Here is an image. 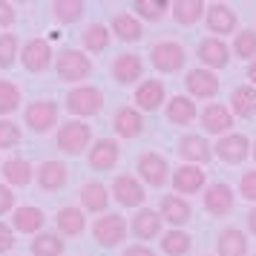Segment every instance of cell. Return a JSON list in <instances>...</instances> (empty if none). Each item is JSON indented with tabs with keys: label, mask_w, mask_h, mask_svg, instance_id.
<instances>
[{
	"label": "cell",
	"mask_w": 256,
	"mask_h": 256,
	"mask_svg": "<svg viewBox=\"0 0 256 256\" xmlns=\"http://www.w3.org/2000/svg\"><path fill=\"white\" fill-rule=\"evenodd\" d=\"M55 147H58L64 156H72V158L81 156L84 150H90V147H92V130H90V124H84L78 118H70V121L58 124Z\"/></svg>",
	"instance_id": "6da1fadb"
},
{
	"label": "cell",
	"mask_w": 256,
	"mask_h": 256,
	"mask_svg": "<svg viewBox=\"0 0 256 256\" xmlns=\"http://www.w3.org/2000/svg\"><path fill=\"white\" fill-rule=\"evenodd\" d=\"M64 104L70 110V118H78V121H81V118H92L104 110V92H101L98 86L84 84V86H75V90L66 92Z\"/></svg>",
	"instance_id": "7a4b0ae2"
},
{
	"label": "cell",
	"mask_w": 256,
	"mask_h": 256,
	"mask_svg": "<svg viewBox=\"0 0 256 256\" xmlns=\"http://www.w3.org/2000/svg\"><path fill=\"white\" fill-rule=\"evenodd\" d=\"M55 75L66 84H78L86 81L92 75V60L84 49H64L55 58Z\"/></svg>",
	"instance_id": "3957f363"
},
{
	"label": "cell",
	"mask_w": 256,
	"mask_h": 256,
	"mask_svg": "<svg viewBox=\"0 0 256 256\" xmlns=\"http://www.w3.org/2000/svg\"><path fill=\"white\" fill-rule=\"evenodd\" d=\"M60 110L55 101H46V98H40V101H32V104H26L24 110V124L32 132H38V136H46L49 130H55L60 124L58 121Z\"/></svg>",
	"instance_id": "277c9868"
},
{
	"label": "cell",
	"mask_w": 256,
	"mask_h": 256,
	"mask_svg": "<svg viewBox=\"0 0 256 256\" xmlns=\"http://www.w3.org/2000/svg\"><path fill=\"white\" fill-rule=\"evenodd\" d=\"M127 230L130 224L124 222V216H118V213H104V216H98L92 224V239L104 250H112L118 244L127 239Z\"/></svg>",
	"instance_id": "5b68a950"
},
{
	"label": "cell",
	"mask_w": 256,
	"mask_h": 256,
	"mask_svg": "<svg viewBox=\"0 0 256 256\" xmlns=\"http://www.w3.org/2000/svg\"><path fill=\"white\" fill-rule=\"evenodd\" d=\"M150 60L152 66L164 75H173V72H182L187 64V49L178 44V40H158L156 46L150 49Z\"/></svg>",
	"instance_id": "8992f818"
},
{
	"label": "cell",
	"mask_w": 256,
	"mask_h": 256,
	"mask_svg": "<svg viewBox=\"0 0 256 256\" xmlns=\"http://www.w3.org/2000/svg\"><path fill=\"white\" fill-rule=\"evenodd\" d=\"M196 58L202 60V70H224L228 64H230V46L222 40V38H202L196 46Z\"/></svg>",
	"instance_id": "52a82bcc"
},
{
	"label": "cell",
	"mask_w": 256,
	"mask_h": 256,
	"mask_svg": "<svg viewBox=\"0 0 256 256\" xmlns=\"http://www.w3.org/2000/svg\"><path fill=\"white\" fill-rule=\"evenodd\" d=\"M20 64H24L26 72H46L49 64H55V52L49 46V40L44 38H32V40H26L24 49H20Z\"/></svg>",
	"instance_id": "ba28073f"
},
{
	"label": "cell",
	"mask_w": 256,
	"mask_h": 256,
	"mask_svg": "<svg viewBox=\"0 0 256 256\" xmlns=\"http://www.w3.org/2000/svg\"><path fill=\"white\" fill-rule=\"evenodd\" d=\"M136 170H138L141 182L150 187H164L170 182V164L158 152H141L138 162H136Z\"/></svg>",
	"instance_id": "9c48e42d"
},
{
	"label": "cell",
	"mask_w": 256,
	"mask_h": 256,
	"mask_svg": "<svg viewBox=\"0 0 256 256\" xmlns=\"http://www.w3.org/2000/svg\"><path fill=\"white\" fill-rule=\"evenodd\" d=\"M170 184H173L176 196L184 198V196H193V193H202L204 184H208V176L196 164H182L170 173Z\"/></svg>",
	"instance_id": "30bf717a"
},
{
	"label": "cell",
	"mask_w": 256,
	"mask_h": 256,
	"mask_svg": "<svg viewBox=\"0 0 256 256\" xmlns=\"http://www.w3.org/2000/svg\"><path fill=\"white\" fill-rule=\"evenodd\" d=\"M213 156L224 164H242L250 156V138L242 132H228L213 144Z\"/></svg>",
	"instance_id": "8fae6325"
},
{
	"label": "cell",
	"mask_w": 256,
	"mask_h": 256,
	"mask_svg": "<svg viewBox=\"0 0 256 256\" xmlns=\"http://www.w3.org/2000/svg\"><path fill=\"white\" fill-rule=\"evenodd\" d=\"M184 86H187V95L190 98H198V101H210L219 95V75L210 70H187L184 75Z\"/></svg>",
	"instance_id": "7c38bea8"
},
{
	"label": "cell",
	"mask_w": 256,
	"mask_h": 256,
	"mask_svg": "<svg viewBox=\"0 0 256 256\" xmlns=\"http://www.w3.org/2000/svg\"><path fill=\"white\" fill-rule=\"evenodd\" d=\"M110 196L116 198L121 208H141V204H144V198H147V193H144V187H141V182L136 178V176L121 173V176L112 178Z\"/></svg>",
	"instance_id": "4fadbf2b"
},
{
	"label": "cell",
	"mask_w": 256,
	"mask_h": 256,
	"mask_svg": "<svg viewBox=\"0 0 256 256\" xmlns=\"http://www.w3.org/2000/svg\"><path fill=\"white\" fill-rule=\"evenodd\" d=\"M204 24H208V32H213V38H224L236 32L239 14L233 12L228 3H210L208 12H204Z\"/></svg>",
	"instance_id": "5bb4252c"
},
{
	"label": "cell",
	"mask_w": 256,
	"mask_h": 256,
	"mask_svg": "<svg viewBox=\"0 0 256 256\" xmlns=\"http://www.w3.org/2000/svg\"><path fill=\"white\" fill-rule=\"evenodd\" d=\"M118 158H121V147H118L116 138H98L92 147L86 150V162H90V167L98 170V173L116 170Z\"/></svg>",
	"instance_id": "9a60e30c"
},
{
	"label": "cell",
	"mask_w": 256,
	"mask_h": 256,
	"mask_svg": "<svg viewBox=\"0 0 256 256\" xmlns=\"http://www.w3.org/2000/svg\"><path fill=\"white\" fill-rule=\"evenodd\" d=\"M198 124H202L204 132L222 138V136H228V132L233 130V112L224 104H208L202 112H198Z\"/></svg>",
	"instance_id": "2e32d148"
},
{
	"label": "cell",
	"mask_w": 256,
	"mask_h": 256,
	"mask_svg": "<svg viewBox=\"0 0 256 256\" xmlns=\"http://www.w3.org/2000/svg\"><path fill=\"white\" fill-rule=\"evenodd\" d=\"M162 228H164V219L158 216V210H152V208H141L132 216V222H130V233L136 239H141V244H147L150 239H158Z\"/></svg>",
	"instance_id": "e0dca14e"
},
{
	"label": "cell",
	"mask_w": 256,
	"mask_h": 256,
	"mask_svg": "<svg viewBox=\"0 0 256 256\" xmlns=\"http://www.w3.org/2000/svg\"><path fill=\"white\" fill-rule=\"evenodd\" d=\"M178 156H182V162L184 164H196V167H202V164H208L210 158H213V147H210V141L204 138V136H182L178 138Z\"/></svg>",
	"instance_id": "ac0fdd59"
},
{
	"label": "cell",
	"mask_w": 256,
	"mask_h": 256,
	"mask_svg": "<svg viewBox=\"0 0 256 256\" xmlns=\"http://www.w3.org/2000/svg\"><path fill=\"white\" fill-rule=\"evenodd\" d=\"M35 182L44 193H58L70 182V170H66L64 162H44V164H38Z\"/></svg>",
	"instance_id": "d6986e66"
},
{
	"label": "cell",
	"mask_w": 256,
	"mask_h": 256,
	"mask_svg": "<svg viewBox=\"0 0 256 256\" xmlns=\"http://www.w3.org/2000/svg\"><path fill=\"white\" fill-rule=\"evenodd\" d=\"M158 216L167 224H173L176 230H182V224H187V222L193 219V208H190L187 198L170 193V196H162V202H158Z\"/></svg>",
	"instance_id": "ffe728a7"
},
{
	"label": "cell",
	"mask_w": 256,
	"mask_h": 256,
	"mask_svg": "<svg viewBox=\"0 0 256 256\" xmlns=\"http://www.w3.org/2000/svg\"><path fill=\"white\" fill-rule=\"evenodd\" d=\"M204 210H208L210 216H228L236 204V196H233V187L224 184V182H216V184H210L204 193Z\"/></svg>",
	"instance_id": "44dd1931"
},
{
	"label": "cell",
	"mask_w": 256,
	"mask_h": 256,
	"mask_svg": "<svg viewBox=\"0 0 256 256\" xmlns=\"http://www.w3.org/2000/svg\"><path fill=\"white\" fill-rule=\"evenodd\" d=\"M132 101H136L138 112H156L164 104V81H158V78L141 81L136 86V92H132Z\"/></svg>",
	"instance_id": "7402d4cb"
},
{
	"label": "cell",
	"mask_w": 256,
	"mask_h": 256,
	"mask_svg": "<svg viewBox=\"0 0 256 256\" xmlns=\"http://www.w3.org/2000/svg\"><path fill=\"white\" fill-rule=\"evenodd\" d=\"M46 224V213L35 204L26 208H14L12 210V230L14 233H26V236H38Z\"/></svg>",
	"instance_id": "603a6c76"
},
{
	"label": "cell",
	"mask_w": 256,
	"mask_h": 256,
	"mask_svg": "<svg viewBox=\"0 0 256 256\" xmlns=\"http://www.w3.org/2000/svg\"><path fill=\"white\" fill-rule=\"evenodd\" d=\"M138 78H144V60L136 55V52H124L112 60V81L121 84V86H130Z\"/></svg>",
	"instance_id": "cb8c5ba5"
},
{
	"label": "cell",
	"mask_w": 256,
	"mask_h": 256,
	"mask_svg": "<svg viewBox=\"0 0 256 256\" xmlns=\"http://www.w3.org/2000/svg\"><path fill=\"white\" fill-rule=\"evenodd\" d=\"M164 116H167V121L176 124V127H187V124H193V121L198 118V106H196V101H193L190 95H176V98L167 101Z\"/></svg>",
	"instance_id": "d4e9b609"
},
{
	"label": "cell",
	"mask_w": 256,
	"mask_h": 256,
	"mask_svg": "<svg viewBox=\"0 0 256 256\" xmlns=\"http://www.w3.org/2000/svg\"><path fill=\"white\" fill-rule=\"evenodd\" d=\"M112 130L118 132V138H138L144 132V118L136 106H118L112 116Z\"/></svg>",
	"instance_id": "484cf974"
},
{
	"label": "cell",
	"mask_w": 256,
	"mask_h": 256,
	"mask_svg": "<svg viewBox=\"0 0 256 256\" xmlns=\"http://www.w3.org/2000/svg\"><path fill=\"white\" fill-rule=\"evenodd\" d=\"M55 228H58V233L64 236V239H75V236H81V233L86 230V213H84L81 208L66 204V208L58 210V216H55Z\"/></svg>",
	"instance_id": "4316f807"
},
{
	"label": "cell",
	"mask_w": 256,
	"mask_h": 256,
	"mask_svg": "<svg viewBox=\"0 0 256 256\" xmlns=\"http://www.w3.org/2000/svg\"><path fill=\"white\" fill-rule=\"evenodd\" d=\"M81 210L84 213H101L104 216L106 208H110V190H106L101 182H86V184L81 187Z\"/></svg>",
	"instance_id": "83f0119b"
},
{
	"label": "cell",
	"mask_w": 256,
	"mask_h": 256,
	"mask_svg": "<svg viewBox=\"0 0 256 256\" xmlns=\"http://www.w3.org/2000/svg\"><path fill=\"white\" fill-rule=\"evenodd\" d=\"M208 12V3L204 0H173L170 3V14H173L176 24L182 26H196Z\"/></svg>",
	"instance_id": "f1b7e54d"
},
{
	"label": "cell",
	"mask_w": 256,
	"mask_h": 256,
	"mask_svg": "<svg viewBox=\"0 0 256 256\" xmlns=\"http://www.w3.org/2000/svg\"><path fill=\"white\" fill-rule=\"evenodd\" d=\"M110 32L118 38V40H127V44H136V40H141L144 38V26H141V20L136 18V14H112V20H110Z\"/></svg>",
	"instance_id": "f546056e"
},
{
	"label": "cell",
	"mask_w": 256,
	"mask_h": 256,
	"mask_svg": "<svg viewBox=\"0 0 256 256\" xmlns=\"http://www.w3.org/2000/svg\"><path fill=\"white\" fill-rule=\"evenodd\" d=\"M216 256H248V236L239 228H224L216 239Z\"/></svg>",
	"instance_id": "4dcf8cb0"
},
{
	"label": "cell",
	"mask_w": 256,
	"mask_h": 256,
	"mask_svg": "<svg viewBox=\"0 0 256 256\" xmlns=\"http://www.w3.org/2000/svg\"><path fill=\"white\" fill-rule=\"evenodd\" d=\"M0 173L6 178V187H26L35 178V167L26 158H9V162L0 164Z\"/></svg>",
	"instance_id": "1f68e13d"
},
{
	"label": "cell",
	"mask_w": 256,
	"mask_h": 256,
	"mask_svg": "<svg viewBox=\"0 0 256 256\" xmlns=\"http://www.w3.org/2000/svg\"><path fill=\"white\" fill-rule=\"evenodd\" d=\"M110 40H112V32H110V26H104V24H90L81 32L84 52H90V55L106 52V49H110Z\"/></svg>",
	"instance_id": "d6a6232c"
},
{
	"label": "cell",
	"mask_w": 256,
	"mask_h": 256,
	"mask_svg": "<svg viewBox=\"0 0 256 256\" xmlns=\"http://www.w3.org/2000/svg\"><path fill=\"white\" fill-rule=\"evenodd\" d=\"M66 239L58 230H40L32 239V256H64Z\"/></svg>",
	"instance_id": "836d02e7"
},
{
	"label": "cell",
	"mask_w": 256,
	"mask_h": 256,
	"mask_svg": "<svg viewBox=\"0 0 256 256\" xmlns=\"http://www.w3.org/2000/svg\"><path fill=\"white\" fill-rule=\"evenodd\" d=\"M228 110L239 118H254L256 116V90L250 84L236 86L230 92V106H228Z\"/></svg>",
	"instance_id": "e575fe53"
},
{
	"label": "cell",
	"mask_w": 256,
	"mask_h": 256,
	"mask_svg": "<svg viewBox=\"0 0 256 256\" xmlns=\"http://www.w3.org/2000/svg\"><path fill=\"white\" fill-rule=\"evenodd\" d=\"M158 248H162L164 256H187L190 254V248H193V236L187 230H167L158 239Z\"/></svg>",
	"instance_id": "d590c367"
},
{
	"label": "cell",
	"mask_w": 256,
	"mask_h": 256,
	"mask_svg": "<svg viewBox=\"0 0 256 256\" xmlns=\"http://www.w3.org/2000/svg\"><path fill=\"white\" fill-rule=\"evenodd\" d=\"M84 6L81 0H55L52 3V18L58 20V24H78L84 18Z\"/></svg>",
	"instance_id": "8d00e7d4"
},
{
	"label": "cell",
	"mask_w": 256,
	"mask_h": 256,
	"mask_svg": "<svg viewBox=\"0 0 256 256\" xmlns=\"http://www.w3.org/2000/svg\"><path fill=\"white\" fill-rule=\"evenodd\" d=\"M132 9H136V18L156 24V20H162L164 14L170 12V0H136Z\"/></svg>",
	"instance_id": "74e56055"
},
{
	"label": "cell",
	"mask_w": 256,
	"mask_h": 256,
	"mask_svg": "<svg viewBox=\"0 0 256 256\" xmlns=\"http://www.w3.org/2000/svg\"><path fill=\"white\" fill-rule=\"evenodd\" d=\"M233 55L239 60H256V29H242V32H236L233 38Z\"/></svg>",
	"instance_id": "f35d334b"
},
{
	"label": "cell",
	"mask_w": 256,
	"mask_h": 256,
	"mask_svg": "<svg viewBox=\"0 0 256 256\" xmlns=\"http://www.w3.org/2000/svg\"><path fill=\"white\" fill-rule=\"evenodd\" d=\"M20 90L12 81H3L0 78V118H9L14 110H20Z\"/></svg>",
	"instance_id": "ab89813d"
},
{
	"label": "cell",
	"mask_w": 256,
	"mask_h": 256,
	"mask_svg": "<svg viewBox=\"0 0 256 256\" xmlns=\"http://www.w3.org/2000/svg\"><path fill=\"white\" fill-rule=\"evenodd\" d=\"M20 58V44L12 32H0V70H12Z\"/></svg>",
	"instance_id": "60d3db41"
},
{
	"label": "cell",
	"mask_w": 256,
	"mask_h": 256,
	"mask_svg": "<svg viewBox=\"0 0 256 256\" xmlns=\"http://www.w3.org/2000/svg\"><path fill=\"white\" fill-rule=\"evenodd\" d=\"M24 141V130L12 118H0V150H14Z\"/></svg>",
	"instance_id": "b9f144b4"
},
{
	"label": "cell",
	"mask_w": 256,
	"mask_h": 256,
	"mask_svg": "<svg viewBox=\"0 0 256 256\" xmlns=\"http://www.w3.org/2000/svg\"><path fill=\"white\" fill-rule=\"evenodd\" d=\"M239 193H242L244 202H254L256 204V170L242 173V178H239Z\"/></svg>",
	"instance_id": "7bdbcfd3"
},
{
	"label": "cell",
	"mask_w": 256,
	"mask_h": 256,
	"mask_svg": "<svg viewBox=\"0 0 256 256\" xmlns=\"http://www.w3.org/2000/svg\"><path fill=\"white\" fill-rule=\"evenodd\" d=\"M12 248H14V230H12V224L0 222V254H6V250H12Z\"/></svg>",
	"instance_id": "ee69618b"
},
{
	"label": "cell",
	"mask_w": 256,
	"mask_h": 256,
	"mask_svg": "<svg viewBox=\"0 0 256 256\" xmlns=\"http://www.w3.org/2000/svg\"><path fill=\"white\" fill-rule=\"evenodd\" d=\"M14 210V193L12 187L0 184V216H6V213H12Z\"/></svg>",
	"instance_id": "f6af8a7d"
},
{
	"label": "cell",
	"mask_w": 256,
	"mask_h": 256,
	"mask_svg": "<svg viewBox=\"0 0 256 256\" xmlns=\"http://www.w3.org/2000/svg\"><path fill=\"white\" fill-rule=\"evenodd\" d=\"M14 18H18V12H14V6L9 3V0H0V29L12 26V24H14Z\"/></svg>",
	"instance_id": "bcb514c9"
},
{
	"label": "cell",
	"mask_w": 256,
	"mask_h": 256,
	"mask_svg": "<svg viewBox=\"0 0 256 256\" xmlns=\"http://www.w3.org/2000/svg\"><path fill=\"white\" fill-rule=\"evenodd\" d=\"M124 256H156V250H150L147 244H130L127 250H124Z\"/></svg>",
	"instance_id": "7dc6e473"
},
{
	"label": "cell",
	"mask_w": 256,
	"mask_h": 256,
	"mask_svg": "<svg viewBox=\"0 0 256 256\" xmlns=\"http://www.w3.org/2000/svg\"><path fill=\"white\" fill-rule=\"evenodd\" d=\"M248 81H250V86L256 90V60H250V64H248Z\"/></svg>",
	"instance_id": "c3c4849f"
},
{
	"label": "cell",
	"mask_w": 256,
	"mask_h": 256,
	"mask_svg": "<svg viewBox=\"0 0 256 256\" xmlns=\"http://www.w3.org/2000/svg\"><path fill=\"white\" fill-rule=\"evenodd\" d=\"M248 230H250V233L256 236V208L250 210V213H248Z\"/></svg>",
	"instance_id": "681fc988"
},
{
	"label": "cell",
	"mask_w": 256,
	"mask_h": 256,
	"mask_svg": "<svg viewBox=\"0 0 256 256\" xmlns=\"http://www.w3.org/2000/svg\"><path fill=\"white\" fill-rule=\"evenodd\" d=\"M250 156H254V158H256V141H254V144H250Z\"/></svg>",
	"instance_id": "f907efd6"
},
{
	"label": "cell",
	"mask_w": 256,
	"mask_h": 256,
	"mask_svg": "<svg viewBox=\"0 0 256 256\" xmlns=\"http://www.w3.org/2000/svg\"><path fill=\"white\" fill-rule=\"evenodd\" d=\"M202 256H208V254H202Z\"/></svg>",
	"instance_id": "816d5d0a"
}]
</instances>
